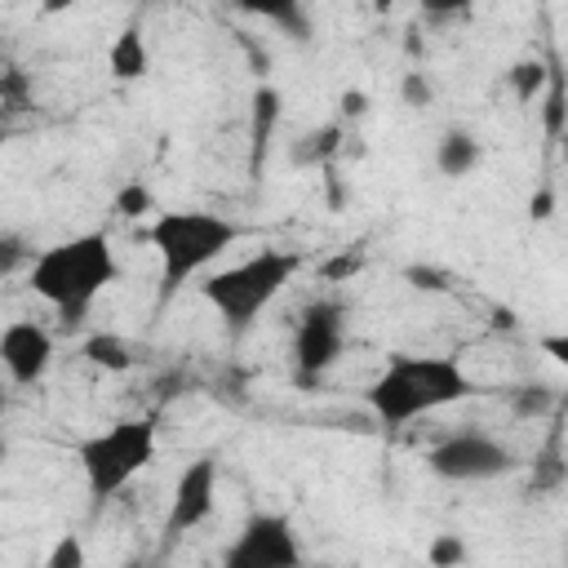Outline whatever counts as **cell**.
<instances>
[{
	"label": "cell",
	"mask_w": 568,
	"mask_h": 568,
	"mask_svg": "<svg viewBox=\"0 0 568 568\" xmlns=\"http://www.w3.org/2000/svg\"><path fill=\"white\" fill-rule=\"evenodd\" d=\"M466 559H470V550H466L462 532H435L430 546H426V564L430 568H462Z\"/></svg>",
	"instance_id": "ac0fdd59"
},
{
	"label": "cell",
	"mask_w": 568,
	"mask_h": 568,
	"mask_svg": "<svg viewBox=\"0 0 568 568\" xmlns=\"http://www.w3.org/2000/svg\"><path fill=\"white\" fill-rule=\"evenodd\" d=\"M248 120H253V169H262V155H266L271 133H275V120H280V93H275L271 84H262V89L253 93Z\"/></svg>",
	"instance_id": "5bb4252c"
},
{
	"label": "cell",
	"mask_w": 568,
	"mask_h": 568,
	"mask_svg": "<svg viewBox=\"0 0 568 568\" xmlns=\"http://www.w3.org/2000/svg\"><path fill=\"white\" fill-rule=\"evenodd\" d=\"M80 351H84V359L93 368H106V373H129L133 368V351H129V342L120 333H89Z\"/></svg>",
	"instance_id": "2e32d148"
},
{
	"label": "cell",
	"mask_w": 568,
	"mask_h": 568,
	"mask_svg": "<svg viewBox=\"0 0 568 568\" xmlns=\"http://www.w3.org/2000/svg\"><path fill=\"white\" fill-rule=\"evenodd\" d=\"M466 395H475V382L462 368V359H453V355H390L386 368L368 382L364 404L373 408V417L382 426L399 430L426 413L462 404Z\"/></svg>",
	"instance_id": "6da1fadb"
},
{
	"label": "cell",
	"mask_w": 568,
	"mask_h": 568,
	"mask_svg": "<svg viewBox=\"0 0 568 568\" xmlns=\"http://www.w3.org/2000/svg\"><path fill=\"white\" fill-rule=\"evenodd\" d=\"M27 257H31V248H27L18 235H0V280H4V275H13Z\"/></svg>",
	"instance_id": "484cf974"
},
{
	"label": "cell",
	"mask_w": 568,
	"mask_h": 568,
	"mask_svg": "<svg viewBox=\"0 0 568 568\" xmlns=\"http://www.w3.org/2000/svg\"><path fill=\"white\" fill-rule=\"evenodd\" d=\"M541 346H546V351H550V359H559V364H564V359H568V337H546V342H541Z\"/></svg>",
	"instance_id": "4dcf8cb0"
},
{
	"label": "cell",
	"mask_w": 568,
	"mask_h": 568,
	"mask_svg": "<svg viewBox=\"0 0 568 568\" xmlns=\"http://www.w3.org/2000/svg\"><path fill=\"white\" fill-rule=\"evenodd\" d=\"M4 138H9V129H4V115H0V146H4Z\"/></svg>",
	"instance_id": "d6a6232c"
},
{
	"label": "cell",
	"mask_w": 568,
	"mask_h": 568,
	"mask_svg": "<svg viewBox=\"0 0 568 568\" xmlns=\"http://www.w3.org/2000/svg\"><path fill=\"white\" fill-rule=\"evenodd\" d=\"M399 98H404V106H430L435 102V89H430V80H426V71H404V80H399Z\"/></svg>",
	"instance_id": "d4e9b609"
},
{
	"label": "cell",
	"mask_w": 568,
	"mask_h": 568,
	"mask_svg": "<svg viewBox=\"0 0 568 568\" xmlns=\"http://www.w3.org/2000/svg\"><path fill=\"white\" fill-rule=\"evenodd\" d=\"M346 351V306L333 297H320L302 311L297 333H293V359H297V382H320Z\"/></svg>",
	"instance_id": "ba28073f"
},
{
	"label": "cell",
	"mask_w": 568,
	"mask_h": 568,
	"mask_svg": "<svg viewBox=\"0 0 568 568\" xmlns=\"http://www.w3.org/2000/svg\"><path fill=\"white\" fill-rule=\"evenodd\" d=\"M364 111H368V93H364V89H346V93L337 98V115H342V124H346V120H359Z\"/></svg>",
	"instance_id": "4316f807"
},
{
	"label": "cell",
	"mask_w": 568,
	"mask_h": 568,
	"mask_svg": "<svg viewBox=\"0 0 568 568\" xmlns=\"http://www.w3.org/2000/svg\"><path fill=\"white\" fill-rule=\"evenodd\" d=\"M550 209H555V195L541 186V191L528 200V213H532V222H546V217H550Z\"/></svg>",
	"instance_id": "f1b7e54d"
},
{
	"label": "cell",
	"mask_w": 568,
	"mask_h": 568,
	"mask_svg": "<svg viewBox=\"0 0 568 568\" xmlns=\"http://www.w3.org/2000/svg\"><path fill=\"white\" fill-rule=\"evenodd\" d=\"M75 462L84 470V488L93 501L115 497L142 466L155 462V422L151 417H120L98 435L75 444Z\"/></svg>",
	"instance_id": "5b68a950"
},
{
	"label": "cell",
	"mask_w": 568,
	"mask_h": 568,
	"mask_svg": "<svg viewBox=\"0 0 568 568\" xmlns=\"http://www.w3.org/2000/svg\"><path fill=\"white\" fill-rule=\"evenodd\" d=\"M546 84H550V67H546V62H537V58H532V62H515V67H510L515 102H524V106H528Z\"/></svg>",
	"instance_id": "e0dca14e"
},
{
	"label": "cell",
	"mask_w": 568,
	"mask_h": 568,
	"mask_svg": "<svg viewBox=\"0 0 568 568\" xmlns=\"http://www.w3.org/2000/svg\"><path fill=\"white\" fill-rule=\"evenodd\" d=\"M53 364V333L36 320H13L0 333V368L13 386H36Z\"/></svg>",
	"instance_id": "30bf717a"
},
{
	"label": "cell",
	"mask_w": 568,
	"mask_h": 568,
	"mask_svg": "<svg viewBox=\"0 0 568 568\" xmlns=\"http://www.w3.org/2000/svg\"><path fill=\"white\" fill-rule=\"evenodd\" d=\"M213 501H217V462L204 453V457L186 462V470L173 484V501H169V515H164V546L195 532L213 515Z\"/></svg>",
	"instance_id": "9c48e42d"
},
{
	"label": "cell",
	"mask_w": 568,
	"mask_h": 568,
	"mask_svg": "<svg viewBox=\"0 0 568 568\" xmlns=\"http://www.w3.org/2000/svg\"><path fill=\"white\" fill-rule=\"evenodd\" d=\"M426 466L430 475L448 479V484H484V479H501L510 475L519 462L510 453V444H501L488 430H453L439 444L426 448Z\"/></svg>",
	"instance_id": "8992f818"
},
{
	"label": "cell",
	"mask_w": 568,
	"mask_h": 568,
	"mask_svg": "<svg viewBox=\"0 0 568 568\" xmlns=\"http://www.w3.org/2000/svg\"><path fill=\"white\" fill-rule=\"evenodd\" d=\"M44 568H84V541L75 532H62L44 559Z\"/></svg>",
	"instance_id": "cb8c5ba5"
},
{
	"label": "cell",
	"mask_w": 568,
	"mask_h": 568,
	"mask_svg": "<svg viewBox=\"0 0 568 568\" xmlns=\"http://www.w3.org/2000/svg\"><path fill=\"white\" fill-rule=\"evenodd\" d=\"M550 408H559V390H555V386L532 382V386H519V390H515V413H519V417H541V413H550Z\"/></svg>",
	"instance_id": "d6986e66"
},
{
	"label": "cell",
	"mask_w": 568,
	"mask_h": 568,
	"mask_svg": "<svg viewBox=\"0 0 568 568\" xmlns=\"http://www.w3.org/2000/svg\"><path fill=\"white\" fill-rule=\"evenodd\" d=\"M262 13H266V18H271L280 31H288L297 44H302V40H311V13H306V9L284 4V9H262Z\"/></svg>",
	"instance_id": "603a6c76"
},
{
	"label": "cell",
	"mask_w": 568,
	"mask_h": 568,
	"mask_svg": "<svg viewBox=\"0 0 568 568\" xmlns=\"http://www.w3.org/2000/svg\"><path fill=\"white\" fill-rule=\"evenodd\" d=\"M146 240L160 253V280H164V297H169L186 280H195L204 266H213L240 240V226L222 213L182 209V213H160L146 226Z\"/></svg>",
	"instance_id": "277c9868"
},
{
	"label": "cell",
	"mask_w": 568,
	"mask_h": 568,
	"mask_svg": "<svg viewBox=\"0 0 568 568\" xmlns=\"http://www.w3.org/2000/svg\"><path fill=\"white\" fill-rule=\"evenodd\" d=\"M222 568H306L293 519L280 510L248 515L231 537V546L222 550Z\"/></svg>",
	"instance_id": "52a82bcc"
},
{
	"label": "cell",
	"mask_w": 568,
	"mask_h": 568,
	"mask_svg": "<svg viewBox=\"0 0 568 568\" xmlns=\"http://www.w3.org/2000/svg\"><path fill=\"white\" fill-rule=\"evenodd\" d=\"M106 67H111V75L120 80V84H129V80H142L146 71H151V49H146V40H142V31L129 22L115 40H111V49H106Z\"/></svg>",
	"instance_id": "7c38bea8"
},
{
	"label": "cell",
	"mask_w": 568,
	"mask_h": 568,
	"mask_svg": "<svg viewBox=\"0 0 568 568\" xmlns=\"http://www.w3.org/2000/svg\"><path fill=\"white\" fill-rule=\"evenodd\" d=\"M115 213L120 217H142V213H155V195L142 186V182H124L115 191Z\"/></svg>",
	"instance_id": "7402d4cb"
},
{
	"label": "cell",
	"mask_w": 568,
	"mask_h": 568,
	"mask_svg": "<svg viewBox=\"0 0 568 568\" xmlns=\"http://www.w3.org/2000/svg\"><path fill=\"white\" fill-rule=\"evenodd\" d=\"M479 160H484V146H479L475 133H466V129L439 133V142H435V169L444 178H470L479 169Z\"/></svg>",
	"instance_id": "8fae6325"
},
{
	"label": "cell",
	"mask_w": 568,
	"mask_h": 568,
	"mask_svg": "<svg viewBox=\"0 0 568 568\" xmlns=\"http://www.w3.org/2000/svg\"><path fill=\"white\" fill-rule=\"evenodd\" d=\"M120 280V262L111 253L106 231H84L71 240H58L31 257L27 284L36 297H44L67 324L84 320V311L98 302L102 288Z\"/></svg>",
	"instance_id": "7a4b0ae2"
},
{
	"label": "cell",
	"mask_w": 568,
	"mask_h": 568,
	"mask_svg": "<svg viewBox=\"0 0 568 568\" xmlns=\"http://www.w3.org/2000/svg\"><path fill=\"white\" fill-rule=\"evenodd\" d=\"M324 182H328V204H333V209H342V182H337V173H333V169H324Z\"/></svg>",
	"instance_id": "f546056e"
},
{
	"label": "cell",
	"mask_w": 568,
	"mask_h": 568,
	"mask_svg": "<svg viewBox=\"0 0 568 568\" xmlns=\"http://www.w3.org/2000/svg\"><path fill=\"white\" fill-rule=\"evenodd\" d=\"M493 324H501V328H510L515 320H510V311H493Z\"/></svg>",
	"instance_id": "1f68e13d"
},
{
	"label": "cell",
	"mask_w": 568,
	"mask_h": 568,
	"mask_svg": "<svg viewBox=\"0 0 568 568\" xmlns=\"http://www.w3.org/2000/svg\"><path fill=\"white\" fill-rule=\"evenodd\" d=\"M408 280H413V288H430V293L444 288V271H435V266H408Z\"/></svg>",
	"instance_id": "83f0119b"
},
{
	"label": "cell",
	"mask_w": 568,
	"mask_h": 568,
	"mask_svg": "<svg viewBox=\"0 0 568 568\" xmlns=\"http://www.w3.org/2000/svg\"><path fill=\"white\" fill-rule=\"evenodd\" d=\"M302 266H306V257H302L297 248H257V253H248L244 262L204 275L200 297L222 315L226 333L240 337V333H248V328L262 320V311L302 275Z\"/></svg>",
	"instance_id": "3957f363"
},
{
	"label": "cell",
	"mask_w": 568,
	"mask_h": 568,
	"mask_svg": "<svg viewBox=\"0 0 568 568\" xmlns=\"http://www.w3.org/2000/svg\"><path fill=\"white\" fill-rule=\"evenodd\" d=\"M564 479H568V466H564V426H559V417H555V426H550L541 453L532 457V493H559Z\"/></svg>",
	"instance_id": "4fadbf2b"
},
{
	"label": "cell",
	"mask_w": 568,
	"mask_h": 568,
	"mask_svg": "<svg viewBox=\"0 0 568 568\" xmlns=\"http://www.w3.org/2000/svg\"><path fill=\"white\" fill-rule=\"evenodd\" d=\"M342 142H346V124H342V120L320 124V129H311V133L293 146V160H297V164H324V169H328V160L342 151Z\"/></svg>",
	"instance_id": "9a60e30c"
},
{
	"label": "cell",
	"mask_w": 568,
	"mask_h": 568,
	"mask_svg": "<svg viewBox=\"0 0 568 568\" xmlns=\"http://www.w3.org/2000/svg\"><path fill=\"white\" fill-rule=\"evenodd\" d=\"M364 248H342V253H333V257H324L320 262V280H328V284H342V280H355L359 271H364Z\"/></svg>",
	"instance_id": "ffe728a7"
},
{
	"label": "cell",
	"mask_w": 568,
	"mask_h": 568,
	"mask_svg": "<svg viewBox=\"0 0 568 568\" xmlns=\"http://www.w3.org/2000/svg\"><path fill=\"white\" fill-rule=\"evenodd\" d=\"M4 453H9V444H4V439H0V462H4Z\"/></svg>",
	"instance_id": "836d02e7"
},
{
	"label": "cell",
	"mask_w": 568,
	"mask_h": 568,
	"mask_svg": "<svg viewBox=\"0 0 568 568\" xmlns=\"http://www.w3.org/2000/svg\"><path fill=\"white\" fill-rule=\"evenodd\" d=\"M541 129H546V138H550V142H555V138L564 133V84H559V71H550V84H546Z\"/></svg>",
	"instance_id": "44dd1931"
}]
</instances>
